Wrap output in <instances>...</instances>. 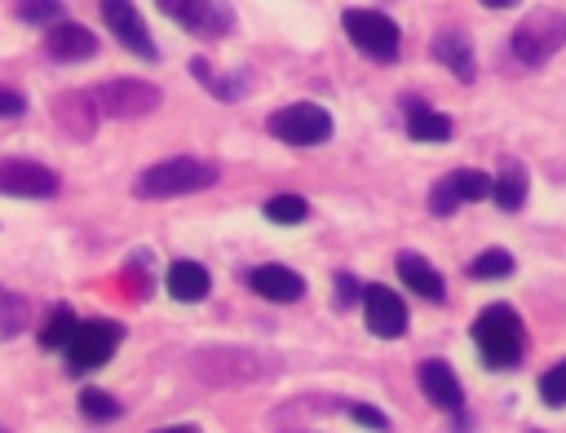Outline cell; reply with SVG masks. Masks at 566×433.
Instances as JSON below:
<instances>
[{
	"label": "cell",
	"mask_w": 566,
	"mask_h": 433,
	"mask_svg": "<svg viewBox=\"0 0 566 433\" xmlns=\"http://www.w3.org/2000/svg\"><path fill=\"white\" fill-rule=\"evenodd\" d=\"M283 358L265 353V349H248V345H212V349H195L190 353V371L199 384L226 389V384H261L270 376H279Z\"/></svg>",
	"instance_id": "6da1fadb"
},
{
	"label": "cell",
	"mask_w": 566,
	"mask_h": 433,
	"mask_svg": "<svg viewBox=\"0 0 566 433\" xmlns=\"http://www.w3.org/2000/svg\"><path fill=\"white\" fill-rule=\"evenodd\" d=\"M473 345H478V353H482L486 367L504 371V367H517L522 362V353H526V327H522V318L509 305H486L473 318Z\"/></svg>",
	"instance_id": "7a4b0ae2"
},
{
	"label": "cell",
	"mask_w": 566,
	"mask_h": 433,
	"mask_svg": "<svg viewBox=\"0 0 566 433\" xmlns=\"http://www.w3.org/2000/svg\"><path fill=\"white\" fill-rule=\"evenodd\" d=\"M212 181H217V163L195 159V155H177V159H159L146 172H137L133 194L137 199H172V194L208 190Z\"/></svg>",
	"instance_id": "3957f363"
},
{
	"label": "cell",
	"mask_w": 566,
	"mask_h": 433,
	"mask_svg": "<svg viewBox=\"0 0 566 433\" xmlns=\"http://www.w3.org/2000/svg\"><path fill=\"white\" fill-rule=\"evenodd\" d=\"M562 44H566V13H562V9H535V13H526V18L513 27V35H509V49H513V57H517L522 66L548 62Z\"/></svg>",
	"instance_id": "277c9868"
},
{
	"label": "cell",
	"mask_w": 566,
	"mask_h": 433,
	"mask_svg": "<svg viewBox=\"0 0 566 433\" xmlns=\"http://www.w3.org/2000/svg\"><path fill=\"white\" fill-rule=\"evenodd\" d=\"M345 35L371 57V62H394L398 57V44H402V35H398V22L389 18V13H380V9H345Z\"/></svg>",
	"instance_id": "5b68a950"
},
{
	"label": "cell",
	"mask_w": 566,
	"mask_h": 433,
	"mask_svg": "<svg viewBox=\"0 0 566 433\" xmlns=\"http://www.w3.org/2000/svg\"><path fill=\"white\" fill-rule=\"evenodd\" d=\"M265 128L287 146H323L332 137V115L314 102H292L265 119Z\"/></svg>",
	"instance_id": "8992f818"
},
{
	"label": "cell",
	"mask_w": 566,
	"mask_h": 433,
	"mask_svg": "<svg viewBox=\"0 0 566 433\" xmlns=\"http://www.w3.org/2000/svg\"><path fill=\"white\" fill-rule=\"evenodd\" d=\"M93 97H97V110L111 115V119H142L159 106V88L146 84V80H128V75L97 84Z\"/></svg>",
	"instance_id": "52a82bcc"
},
{
	"label": "cell",
	"mask_w": 566,
	"mask_h": 433,
	"mask_svg": "<svg viewBox=\"0 0 566 433\" xmlns=\"http://www.w3.org/2000/svg\"><path fill=\"white\" fill-rule=\"evenodd\" d=\"M124 340V327L115 318H88V323H75V336L66 345V362L75 371H88V367H102Z\"/></svg>",
	"instance_id": "ba28073f"
},
{
	"label": "cell",
	"mask_w": 566,
	"mask_h": 433,
	"mask_svg": "<svg viewBox=\"0 0 566 433\" xmlns=\"http://www.w3.org/2000/svg\"><path fill=\"white\" fill-rule=\"evenodd\" d=\"M0 194H13V199H49L57 194V172L35 163V159H0Z\"/></svg>",
	"instance_id": "9c48e42d"
},
{
	"label": "cell",
	"mask_w": 566,
	"mask_h": 433,
	"mask_svg": "<svg viewBox=\"0 0 566 433\" xmlns=\"http://www.w3.org/2000/svg\"><path fill=\"white\" fill-rule=\"evenodd\" d=\"M97 119H102V110H97L93 88H75V93H57L53 97V124L62 128V137L88 141L93 128H97Z\"/></svg>",
	"instance_id": "30bf717a"
},
{
	"label": "cell",
	"mask_w": 566,
	"mask_h": 433,
	"mask_svg": "<svg viewBox=\"0 0 566 433\" xmlns=\"http://www.w3.org/2000/svg\"><path fill=\"white\" fill-rule=\"evenodd\" d=\"M363 318H367V331H376L385 340H394V336L407 331V305L385 283H367L363 287Z\"/></svg>",
	"instance_id": "8fae6325"
},
{
	"label": "cell",
	"mask_w": 566,
	"mask_h": 433,
	"mask_svg": "<svg viewBox=\"0 0 566 433\" xmlns=\"http://www.w3.org/2000/svg\"><path fill=\"white\" fill-rule=\"evenodd\" d=\"M102 22L111 27V35H115L128 53H137V57H146V62L159 57V44L150 40V31H146V22L137 18L133 4H124V0H106V4H102Z\"/></svg>",
	"instance_id": "7c38bea8"
},
{
	"label": "cell",
	"mask_w": 566,
	"mask_h": 433,
	"mask_svg": "<svg viewBox=\"0 0 566 433\" xmlns=\"http://www.w3.org/2000/svg\"><path fill=\"white\" fill-rule=\"evenodd\" d=\"M164 13H172L186 31L195 35H226L234 27V9L230 4H212V0H164Z\"/></svg>",
	"instance_id": "4fadbf2b"
},
{
	"label": "cell",
	"mask_w": 566,
	"mask_h": 433,
	"mask_svg": "<svg viewBox=\"0 0 566 433\" xmlns=\"http://www.w3.org/2000/svg\"><path fill=\"white\" fill-rule=\"evenodd\" d=\"M416 380H420L424 398H429L438 411H460V406H464V389H460L455 371H451L442 358H424L420 371H416Z\"/></svg>",
	"instance_id": "5bb4252c"
},
{
	"label": "cell",
	"mask_w": 566,
	"mask_h": 433,
	"mask_svg": "<svg viewBox=\"0 0 566 433\" xmlns=\"http://www.w3.org/2000/svg\"><path fill=\"white\" fill-rule=\"evenodd\" d=\"M44 53L53 62H88L97 53V35L88 27H80V22H62V27H53L44 35Z\"/></svg>",
	"instance_id": "9a60e30c"
},
{
	"label": "cell",
	"mask_w": 566,
	"mask_h": 433,
	"mask_svg": "<svg viewBox=\"0 0 566 433\" xmlns=\"http://www.w3.org/2000/svg\"><path fill=\"white\" fill-rule=\"evenodd\" d=\"M248 287L265 300H301L305 296V278L287 265H256L248 270Z\"/></svg>",
	"instance_id": "2e32d148"
},
{
	"label": "cell",
	"mask_w": 566,
	"mask_h": 433,
	"mask_svg": "<svg viewBox=\"0 0 566 433\" xmlns=\"http://www.w3.org/2000/svg\"><path fill=\"white\" fill-rule=\"evenodd\" d=\"M429 53H433L460 84H469V80L478 75V66H473V44H469L464 31H438L433 44H429Z\"/></svg>",
	"instance_id": "e0dca14e"
},
{
	"label": "cell",
	"mask_w": 566,
	"mask_h": 433,
	"mask_svg": "<svg viewBox=\"0 0 566 433\" xmlns=\"http://www.w3.org/2000/svg\"><path fill=\"white\" fill-rule=\"evenodd\" d=\"M398 274H402V283H407L416 296H424V300H442V296H447L442 274H438L420 252H398Z\"/></svg>",
	"instance_id": "ac0fdd59"
},
{
	"label": "cell",
	"mask_w": 566,
	"mask_h": 433,
	"mask_svg": "<svg viewBox=\"0 0 566 433\" xmlns=\"http://www.w3.org/2000/svg\"><path fill=\"white\" fill-rule=\"evenodd\" d=\"M526 186H531L526 163H517V159H500V172H495V181H491V199H495L504 212H517V208L526 203Z\"/></svg>",
	"instance_id": "d6986e66"
},
{
	"label": "cell",
	"mask_w": 566,
	"mask_h": 433,
	"mask_svg": "<svg viewBox=\"0 0 566 433\" xmlns=\"http://www.w3.org/2000/svg\"><path fill=\"white\" fill-rule=\"evenodd\" d=\"M208 287H212V278H208V270H203L199 261H172V265H168V296H172V300L195 305V300L208 296Z\"/></svg>",
	"instance_id": "ffe728a7"
},
{
	"label": "cell",
	"mask_w": 566,
	"mask_h": 433,
	"mask_svg": "<svg viewBox=\"0 0 566 433\" xmlns=\"http://www.w3.org/2000/svg\"><path fill=\"white\" fill-rule=\"evenodd\" d=\"M190 71H195V80L217 97V102H239L243 93H248V84H252V75L248 71H234V75H221V71H212L203 57H195L190 62Z\"/></svg>",
	"instance_id": "44dd1931"
},
{
	"label": "cell",
	"mask_w": 566,
	"mask_h": 433,
	"mask_svg": "<svg viewBox=\"0 0 566 433\" xmlns=\"http://www.w3.org/2000/svg\"><path fill=\"white\" fill-rule=\"evenodd\" d=\"M31 318H35L31 300H27L22 292H13V287H4V283H0V340L22 336V331L31 327Z\"/></svg>",
	"instance_id": "7402d4cb"
},
{
	"label": "cell",
	"mask_w": 566,
	"mask_h": 433,
	"mask_svg": "<svg viewBox=\"0 0 566 433\" xmlns=\"http://www.w3.org/2000/svg\"><path fill=\"white\" fill-rule=\"evenodd\" d=\"M407 133H411L416 141H447V137H451V119H447L442 110L420 106V110L407 115Z\"/></svg>",
	"instance_id": "603a6c76"
},
{
	"label": "cell",
	"mask_w": 566,
	"mask_h": 433,
	"mask_svg": "<svg viewBox=\"0 0 566 433\" xmlns=\"http://www.w3.org/2000/svg\"><path fill=\"white\" fill-rule=\"evenodd\" d=\"M71 336H75V314H71V305H53L49 323L40 327V345H44V349H66Z\"/></svg>",
	"instance_id": "cb8c5ba5"
},
{
	"label": "cell",
	"mask_w": 566,
	"mask_h": 433,
	"mask_svg": "<svg viewBox=\"0 0 566 433\" xmlns=\"http://www.w3.org/2000/svg\"><path fill=\"white\" fill-rule=\"evenodd\" d=\"M447 181H451V190L460 194V203H469V199H486V194H491V177L478 172V168H455V172H447Z\"/></svg>",
	"instance_id": "d4e9b609"
},
{
	"label": "cell",
	"mask_w": 566,
	"mask_h": 433,
	"mask_svg": "<svg viewBox=\"0 0 566 433\" xmlns=\"http://www.w3.org/2000/svg\"><path fill=\"white\" fill-rule=\"evenodd\" d=\"M265 216L279 221V225H296V221L310 216V203L301 194H274V199H265Z\"/></svg>",
	"instance_id": "484cf974"
},
{
	"label": "cell",
	"mask_w": 566,
	"mask_h": 433,
	"mask_svg": "<svg viewBox=\"0 0 566 433\" xmlns=\"http://www.w3.org/2000/svg\"><path fill=\"white\" fill-rule=\"evenodd\" d=\"M469 274L473 278H504V274H513V256L504 247H486L469 261Z\"/></svg>",
	"instance_id": "4316f807"
},
{
	"label": "cell",
	"mask_w": 566,
	"mask_h": 433,
	"mask_svg": "<svg viewBox=\"0 0 566 433\" xmlns=\"http://www.w3.org/2000/svg\"><path fill=\"white\" fill-rule=\"evenodd\" d=\"M80 411L88 415V420H115L119 415V402L106 393V389H80Z\"/></svg>",
	"instance_id": "83f0119b"
},
{
	"label": "cell",
	"mask_w": 566,
	"mask_h": 433,
	"mask_svg": "<svg viewBox=\"0 0 566 433\" xmlns=\"http://www.w3.org/2000/svg\"><path fill=\"white\" fill-rule=\"evenodd\" d=\"M539 398H544L548 406H566V358L553 362V367L539 376Z\"/></svg>",
	"instance_id": "f1b7e54d"
},
{
	"label": "cell",
	"mask_w": 566,
	"mask_h": 433,
	"mask_svg": "<svg viewBox=\"0 0 566 433\" xmlns=\"http://www.w3.org/2000/svg\"><path fill=\"white\" fill-rule=\"evenodd\" d=\"M13 13H18L22 22H57V27L66 22V9H62V4H53V0H22Z\"/></svg>",
	"instance_id": "f546056e"
},
{
	"label": "cell",
	"mask_w": 566,
	"mask_h": 433,
	"mask_svg": "<svg viewBox=\"0 0 566 433\" xmlns=\"http://www.w3.org/2000/svg\"><path fill=\"white\" fill-rule=\"evenodd\" d=\"M455 208H460V194L451 190L447 177H438V181L429 186V212H433V216H451Z\"/></svg>",
	"instance_id": "4dcf8cb0"
},
{
	"label": "cell",
	"mask_w": 566,
	"mask_h": 433,
	"mask_svg": "<svg viewBox=\"0 0 566 433\" xmlns=\"http://www.w3.org/2000/svg\"><path fill=\"white\" fill-rule=\"evenodd\" d=\"M349 411V420H358L363 429H376V433H389V415H380L371 402H349L345 406Z\"/></svg>",
	"instance_id": "1f68e13d"
},
{
	"label": "cell",
	"mask_w": 566,
	"mask_h": 433,
	"mask_svg": "<svg viewBox=\"0 0 566 433\" xmlns=\"http://www.w3.org/2000/svg\"><path fill=\"white\" fill-rule=\"evenodd\" d=\"M354 300H363V283L349 270H336V309H349Z\"/></svg>",
	"instance_id": "d6a6232c"
},
{
	"label": "cell",
	"mask_w": 566,
	"mask_h": 433,
	"mask_svg": "<svg viewBox=\"0 0 566 433\" xmlns=\"http://www.w3.org/2000/svg\"><path fill=\"white\" fill-rule=\"evenodd\" d=\"M27 110V97L18 93V88H4L0 84V119H13V115H22Z\"/></svg>",
	"instance_id": "836d02e7"
},
{
	"label": "cell",
	"mask_w": 566,
	"mask_h": 433,
	"mask_svg": "<svg viewBox=\"0 0 566 433\" xmlns=\"http://www.w3.org/2000/svg\"><path fill=\"white\" fill-rule=\"evenodd\" d=\"M128 287H133V296H150V270H137V261L128 265Z\"/></svg>",
	"instance_id": "e575fe53"
},
{
	"label": "cell",
	"mask_w": 566,
	"mask_h": 433,
	"mask_svg": "<svg viewBox=\"0 0 566 433\" xmlns=\"http://www.w3.org/2000/svg\"><path fill=\"white\" fill-rule=\"evenodd\" d=\"M155 433H199L195 424H168V429H155Z\"/></svg>",
	"instance_id": "d590c367"
},
{
	"label": "cell",
	"mask_w": 566,
	"mask_h": 433,
	"mask_svg": "<svg viewBox=\"0 0 566 433\" xmlns=\"http://www.w3.org/2000/svg\"><path fill=\"white\" fill-rule=\"evenodd\" d=\"M531 433H539V429H531Z\"/></svg>",
	"instance_id": "8d00e7d4"
}]
</instances>
